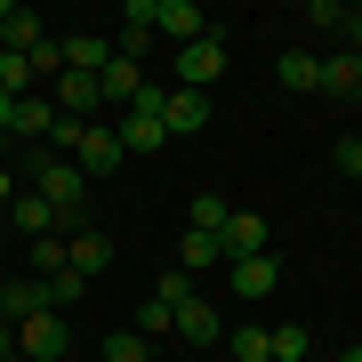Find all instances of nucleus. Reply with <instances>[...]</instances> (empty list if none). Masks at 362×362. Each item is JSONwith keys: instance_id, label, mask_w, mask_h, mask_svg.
<instances>
[{"instance_id": "obj_1", "label": "nucleus", "mask_w": 362, "mask_h": 362, "mask_svg": "<svg viewBox=\"0 0 362 362\" xmlns=\"http://www.w3.org/2000/svg\"><path fill=\"white\" fill-rule=\"evenodd\" d=\"M33 194L49 202V209H57L65 226H81V202H89V177H81V169H73L65 153H40V161H33Z\"/></svg>"}, {"instance_id": "obj_2", "label": "nucleus", "mask_w": 362, "mask_h": 362, "mask_svg": "<svg viewBox=\"0 0 362 362\" xmlns=\"http://www.w3.org/2000/svg\"><path fill=\"white\" fill-rule=\"evenodd\" d=\"M226 65H233V49H226V33L218 25H209L202 40H185V49H177V89H218V81H226Z\"/></svg>"}, {"instance_id": "obj_3", "label": "nucleus", "mask_w": 362, "mask_h": 362, "mask_svg": "<svg viewBox=\"0 0 362 362\" xmlns=\"http://www.w3.org/2000/svg\"><path fill=\"white\" fill-rule=\"evenodd\" d=\"M129 153H121V129L113 121H89V129H81V145H73V169L81 177H105V169H121Z\"/></svg>"}, {"instance_id": "obj_4", "label": "nucleus", "mask_w": 362, "mask_h": 362, "mask_svg": "<svg viewBox=\"0 0 362 362\" xmlns=\"http://www.w3.org/2000/svg\"><path fill=\"white\" fill-rule=\"evenodd\" d=\"M65 314H33V322H16V354L25 362H65Z\"/></svg>"}, {"instance_id": "obj_5", "label": "nucleus", "mask_w": 362, "mask_h": 362, "mask_svg": "<svg viewBox=\"0 0 362 362\" xmlns=\"http://www.w3.org/2000/svg\"><path fill=\"white\" fill-rule=\"evenodd\" d=\"M65 266L81 274V282L113 274V233H97V226H73V233H65Z\"/></svg>"}, {"instance_id": "obj_6", "label": "nucleus", "mask_w": 362, "mask_h": 362, "mask_svg": "<svg viewBox=\"0 0 362 362\" xmlns=\"http://www.w3.org/2000/svg\"><path fill=\"white\" fill-rule=\"evenodd\" d=\"M57 113H65V121H97L105 113V89H97V73H57Z\"/></svg>"}, {"instance_id": "obj_7", "label": "nucleus", "mask_w": 362, "mask_h": 362, "mask_svg": "<svg viewBox=\"0 0 362 362\" xmlns=\"http://www.w3.org/2000/svg\"><path fill=\"white\" fill-rule=\"evenodd\" d=\"M266 233H274V226L258 218V209H233V218L218 226V242H226V266H233V258H266Z\"/></svg>"}, {"instance_id": "obj_8", "label": "nucleus", "mask_w": 362, "mask_h": 362, "mask_svg": "<svg viewBox=\"0 0 362 362\" xmlns=\"http://www.w3.org/2000/svg\"><path fill=\"white\" fill-rule=\"evenodd\" d=\"M161 129H169V137H202V129H209V97H202V89H169V97H161Z\"/></svg>"}, {"instance_id": "obj_9", "label": "nucleus", "mask_w": 362, "mask_h": 362, "mask_svg": "<svg viewBox=\"0 0 362 362\" xmlns=\"http://www.w3.org/2000/svg\"><path fill=\"white\" fill-rule=\"evenodd\" d=\"M177 346H226V322H218L209 298H185L177 306Z\"/></svg>"}, {"instance_id": "obj_10", "label": "nucleus", "mask_w": 362, "mask_h": 362, "mask_svg": "<svg viewBox=\"0 0 362 362\" xmlns=\"http://www.w3.org/2000/svg\"><path fill=\"white\" fill-rule=\"evenodd\" d=\"M33 314H49V282H40V274H33V282H0V322H33Z\"/></svg>"}, {"instance_id": "obj_11", "label": "nucleus", "mask_w": 362, "mask_h": 362, "mask_svg": "<svg viewBox=\"0 0 362 362\" xmlns=\"http://www.w3.org/2000/svg\"><path fill=\"white\" fill-rule=\"evenodd\" d=\"M226 282L242 290V298H274V290H282V266H274V250H266V258H233Z\"/></svg>"}, {"instance_id": "obj_12", "label": "nucleus", "mask_w": 362, "mask_h": 362, "mask_svg": "<svg viewBox=\"0 0 362 362\" xmlns=\"http://www.w3.org/2000/svg\"><path fill=\"white\" fill-rule=\"evenodd\" d=\"M8 226H16V233H33V242H40V233H73V226H65V218H57V209H49V202H40V194H33V185H25V194H16V202H8Z\"/></svg>"}, {"instance_id": "obj_13", "label": "nucleus", "mask_w": 362, "mask_h": 362, "mask_svg": "<svg viewBox=\"0 0 362 362\" xmlns=\"http://www.w3.org/2000/svg\"><path fill=\"white\" fill-rule=\"evenodd\" d=\"M40 40H49V25H40L33 8H0V49H8V57H33Z\"/></svg>"}, {"instance_id": "obj_14", "label": "nucleus", "mask_w": 362, "mask_h": 362, "mask_svg": "<svg viewBox=\"0 0 362 362\" xmlns=\"http://www.w3.org/2000/svg\"><path fill=\"white\" fill-rule=\"evenodd\" d=\"M314 97L354 105V97H362V57H346V49H338V57H322V89H314Z\"/></svg>"}, {"instance_id": "obj_15", "label": "nucleus", "mask_w": 362, "mask_h": 362, "mask_svg": "<svg viewBox=\"0 0 362 362\" xmlns=\"http://www.w3.org/2000/svg\"><path fill=\"white\" fill-rule=\"evenodd\" d=\"M274 81H282V89H322V57H314V49H282V57H274Z\"/></svg>"}, {"instance_id": "obj_16", "label": "nucleus", "mask_w": 362, "mask_h": 362, "mask_svg": "<svg viewBox=\"0 0 362 362\" xmlns=\"http://www.w3.org/2000/svg\"><path fill=\"white\" fill-rule=\"evenodd\" d=\"M153 33H169V40H177V49H185V40H202V33H209V16L194 8V0H161Z\"/></svg>"}, {"instance_id": "obj_17", "label": "nucleus", "mask_w": 362, "mask_h": 362, "mask_svg": "<svg viewBox=\"0 0 362 362\" xmlns=\"http://www.w3.org/2000/svg\"><path fill=\"white\" fill-rule=\"evenodd\" d=\"M97 89H105V105H121V113H129V105H137V89H145V73H137V57H113V65L97 73Z\"/></svg>"}, {"instance_id": "obj_18", "label": "nucleus", "mask_w": 362, "mask_h": 362, "mask_svg": "<svg viewBox=\"0 0 362 362\" xmlns=\"http://www.w3.org/2000/svg\"><path fill=\"white\" fill-rule=\"evenodd\" d=\"M49 129H57V97H49V89L16 97V129H8V137H40V145H49Z\"/></svg>"}, {"instance_id": "obj_19", "label": "nucleus", "mask_w": 362, "mask_h": 362, "mask_svg": "<svg viewBox=\"0 0 362 362\" xmlns=\"http://www.w3.org/2000/svg\"><path fill=\"white\" fill-rule=\"evenodd\" d=\"M105 65H113V49L97 33H65V73H105Z\"/></svg>"}, {"instance_id": "obj_20", "label": "nucleus", "mask_w": 362, "mask_h": 362, "mask_svg": "<svg viewBox=\"0 0 362 362\" xmlns=\"http://www.w3.org/2000/svg\"><path fill=\"white\" fill-rule=\"evenodd\" d=\"M306 354H314V330H306V322L266 330V362H306Z\"/></svg>"}, {"instance_id": "obj_21", "label": "nucleus", "mask_w": 362, "mask_h": 362, "mask_svg": "<svg viewBox=\"0 0 362 362\" xmlns=\"http://www.w3.org/2000/svg\"><path fill=\"white\" fill-rule=\"evenodd\" d=\"M177 258H185V274H209V266H226V242H218V233H194V226H185V250H177Z\"/></svg>"}, {"instance_id": "obj_22", "label": "nucleus", "mask_w": 362, "mask_h": 362, "mask_svg": "<svg viewBox=\"0 0 362 362\" xmlns=\"http://www.w3.org/2000/svg\"><path fill=\"white\" fill-rule=\"evenodd\" d=\"M137 338L153 346V338H177V306H161L153 290H145V306H137Z\"/></svg>"}, {"instance_id": "obj_23", "label": "nucleus", "mask_w": 362, "mask_h": 362, "mask_svg": "<svg viewBox=\"0 0 362 362\" xmlns=\"http://www.w3.org/2000/svg\"><path fill=\"white\" fill-rule=\"evenodd\" d=\"M226 218H233V202H226V194H194V209H185V226H194V233H218Z\"/></svg>"}, {"instance_id": "obj_24", "label": "nucleus", "mask_w": 362, "mask_h": 362, "mask_svg": "<svg viewBox=\"0 0 362 362\" xmlns=\"http://www.w3.org/2000/svg\"><path fill=\"white\" fill-rule=\"evenodd\" d=\"M33 274H40V282L73 274V266H65V233H40V242H33Z\"/></svg>"}, {"instance_id": "obj_25", "label": "nucleus", "mask_w": 362, "mask_h": 362, "mask_svg": "<svg viewBox=\"0 0 362 362\" xmlns=\"http://www.w3.org/2000/svg\"><path fill=\"white\" fill-rule=\"evenodd\" d=\"M40 81H33V57H8L0 49V97H33Z\"/></svg>"}, {"instance_id": "obj_26", "label": "nucleus", "mask_w": 362, "mask_h": 362, "mask_svg": "<svg viewBox=\"0 0 362 362\" xmlns=\"http://www.w3.org/2000/svg\"><path fill=\"white\" fill-rule=\"evenodd\" d=\"M226 362H266V330H226Z\"/></svg>"}, {"instance_id": "obj_27", "label": "nucleus", "mask_w": 362, "mask_h": 362, "mask_svg": "<svg viewBox=\"0 0 362 362\" xmlns=\"http://www.w3.org/2000/svg\"><path fill=\"white\" fill-rule=\"evenodd\" d=\"M105 362H153V346H145L137 330H113L105 338Z\"/></svg>"}, {"instance_id": "obj_28", "label": "nucleus", "mask_w": 362, "mask_h": 362, "mask_svg": "<svg viewBox=\"0 0 362 362\" xmlns=\"http://www.w3.org/2000/svg\"><path fill=\"white\" fill-rule=\"evenodd\" d=\"M57 73H65V40H40V49H33V81H57Z\"/></svg>"}, {"instance_id": "obj_29", "label": "nucleus", "mask_w": 362, "mask_h": 362, "mask_svg": "<svg viewBox=\"0 0 362 362\" xmlns=\"http://www.w3.org/2000/svg\"><path fill=\"white\" fill-rule=\"evenodd\" d=\"M153 298H161V306H185V298H194V274H185V266H177V274H161Z\"/></svg>"}, {"instance_id": "obj_30", "label": "nucleus", "mask_w": 362, "mask_h": 362, "mask_svg": "<svg viewBox=\"0 0 362 362\" xmlns=\"http://www.w3.org/2000/svg\"><path fill=\"white\" fill-rule=\"evenodd\" d=\"M306 25H322V33H346V8H338V0H314V8H306Z\"/></svg>"}, {"instance_id": "obj_31", "label": "nucleus", "mask_w": 362, "mask_h": 362, "mask_svg": "<svg viewBox=\"0 0 362 362\" xmlns=\"http://www.w3.org/2000/svg\"><path fill=\"white\" fill-rule=\"evenodd\" d=\"M330 161L346 169V177H362V145H354V137H338V145H330Z\"/></svg>"}, {"instance_id": "obj_32", "label": "nucleus", "mask_w": 362, "mask_h": 362, "mask_svg": "<svg viewBox=\"0 0 362 362\" xmlns=\"http://www.w3.org/2000/svg\"><path fill=\"white\" fill-rule=\"evenodd\" d=\"M346 57H362V8H346Z\"/></svg>"}, {"instance_id": "obj_33", "label": "nucleus", "mask_w": 362, "mask_h": 362, "mask_svg": "<svg viewBox=\"0 0 362 362\" xmlns=\"http://www.w3.org/2000/svg\"><path fill=\"white\" fill-rule=\"evenodd\" d=\"M16 129V97H0V137H8Z\"/></svg>"}, {"instance_id": "obj_34", "label": "nucleus", "mask_w": 362, "mask_h": 362, "mask_svg": "<svg viewBox=\"0 0 362 362\" xmlns=\"http://www.w3.org/2000/svg\"><path fill=\"white\" fill-rule=\"evenodd\" d=\"M16 202V177H8V169H0V209H8Z\"/></svg>"}, {"instance_id": "obj_35", "label": "nucleus", "mask_w": 362, "mask_h": 362, "mask_svg": "<svg viewBox=\"0 0 362 362\" xmlns=\"http://www.w3.org/2000/svg\"><path fill=\"white\" fill-rule=\"evenodd\" d=\"M0 354H16V330H8V322H0Z\"/></svg>"}, {"instance_id": "obj_36", "label": "nucleus", "mask_w": 362, "mask_h": 362, "mask_svg": "<svg viewBox=\"0 0 362 362\" xmlns=\"http://www.w3.org/2000/svg\"><path fill=\"white\" fill-rule=\"evenodd\" d=\"M338 362H362V346H338Z\"/></svg>"}, {"instance_id": "obj_37", "label": "nucleus", "mask_w": 362, "mask_h": 362, "mask_svg": "<svg viewBox=\"0 0 362 362\" xmlns=\"http://www.w3.org/2000/svg\"><path fill=\"white\" fill-rule=\"evenodd\" d=\"M0 362H25V354H0Z\"/></svg>"}, {"instance_id": "obj_38", "label": "nucleus", "mask_w": 362, "mask_h": 362, "mask_svg": "<svg viewBox=\"0 0 362 362\" xmlns=\"http://www.w3.org/2000/svg\"><path fill=\"white\" fill-rule=\"evenodd\" d=\"M0 226H8V209H0Z\"/></svg>"}, {"instance_id": "obj_39", "label": "nucleus", "mask_w": 362, "mask_h": 362, "mask_svg": "<svg viewBox=\"0 0 362 362\" xmlns=\"http://www.w3.org/2000/svg\"><path fill=\"white\" fill-rule=\"evenodd\" d=\"M354 145H362V129H354Z\"/></svg>"}, {"instance_id": "obj_40", "label": "nucleus", "mask_w": 362, "mask_h": 362, "mask_svg": "<svg viewBox=\"0 0 362 362\" xmlns=\"http://www.w3.org/2000/svg\"><path fill=\"white\" fill-rule=\"evenodd\" d=\"M153 362H169V354H153Z\"/></svg>"}]
</instances>
